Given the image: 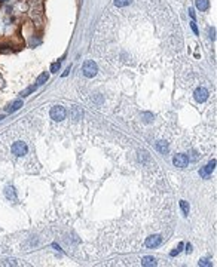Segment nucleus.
Returning a JSON list of instances; mask_svg holds the SVG:
<instances>
[{
    "instance_id": "nucleus-3",
    "label": "nucleus",
    "mask_w": 217,
    "mask_h": 267,
    "mask_svg": "<svg viewBox=\"0 0 217 267\" xmlns=\"http://www.w3.org/2000/svg\"><path fill=\"white\" fill-rule=\"evenodd\" d=\"M27 151H28V148H27V144L22 141H17L12 144V153L15 154V156H24V154H27Z\"/></svg>"
},
{
    "instance_id": "nucleus-18",
    "label": "nucleus",
    "mask_w": 217,
    "mask_h": 267,
    "mask_svg": "<svg viewBox=\"0 0 217 267\" xmlns=\"http://www.w3.org/2000/svg\"><path fill=\"white\" fill-rule=\"evenodd\" d=\"M34 89H36V86H30V88H27L25 91H22V92H21V95H22V97H27V95H28V94H31Z\"/></svg>"
},
{
    "instance_id": "nucleus-9",
    "label": "nucleus",
    "mask_w": 217,
    "mask_h": 267,
    "mask_svg": "<svg viewBox=\"0 0 217 267\" xmlns=\"http://www.w3.org/2000/svg\"><path fill=\"white\" fill-rule=\"evenodd\" d=\"M195 3H196V8H198L201 12L207 11L208 6H210V2H208V0H195Z\"/></svg>"
},
{
    "instance_id": "nucleus-16",
    "label": "nucleus",
    "mask_w": 217,
    "mask_h": 267,
    "mask_svg": "<svg viewBox=\"0 0 217 267\" xmlns=\"http://www.w3.org/2000/svg\"><path fill=\"white\" fill-rule=\"evenodd\" d=\"M60 67H61V61H57V62H54V64L51 65V73H57V71L60 70Z\"/></svg>"
},
{
    "instance_id": "nucleus-11",
    "label": "nucleus",
    "mask_w": 217,
    "mask_h": 267,
    "mask_svg": "<svg viewBox=\"0 0 217 267\" xmlns=\"http://www.w3.org/2000/svg\"><path fill=\"white\" fill-rule=\"evenodd\" d=\"M48 79H49V74H48V73H42V74L37 77V80H36L37 86H42L43 83H46V82H48Z\"/></svg>"
},
{
    "instance_id": "nucleus-13",
    "label": "nucleus",
    "mask_w": 217,
    "mask_h": 267,
    "mask_svg": "<svg viewBox=\"0 0 217 267\" xmlns=\"http://www.w3.org/2000/svg\"><path fill=\"white\" fill-rule=\"evenodd\" d=\"M156 150L161 151V153H167L168 151V145L165 141H158L156 142Z\"/></svg>"
},
{
    "instance_id": "nucleus-1",
    "label": "nucleus",
    "mask_w": 217,
    "mask_h": 267,
    "mask_svg": "<svg viewBox=\"0 0 217 267\" xmlns=\"http://www.w3.org/2000/svg\"><path fill=\"white\" fill-rule=\"evenodd\" d=\"M97 71H98V67H97V64L94 62V61H85L83 62V65H82V73H83V76L85 77H94L95 74H97Z\"/></svg>"
},
{
    "instance_id": "nucleus-20",
    "label": "nucleus",
    "mask_w": 217,
    "mask_h": 267,
    "mask_svg": "<svg viewBox=\"0 0 217 267\" xmlns=\"http://www.w3.org/2000/svg\"><path fill=\"white\" fill-rule=\"evenodd\" d=\"M208 33H210V39H211V40H214V39H216V30H214V27H210V28H208Z\"/></svg>"
},
{
    "instance_id": "nucleus-7",
    "label": "nucleus",
    "mask_w": 217,
    "mask_h": 267,
    "mask_svg": "<svg viewBox=\"0 0 217 267\" xmlns=\"http://www.w3.org/2000/svg\"><path fill=\"white\" fill-rule=\"evenodd\" d=\"M214 168H216V160L213 159L211 162H208L207 166H204L202 169H199V175H201V177H207V175H210V174L214 171Z\"/></svg>"
},
{
    "instance_id": "nucleus-19",
    "label": "nucleus",
    "mask_w": 217,
    "mask_h": 267,
    "mask_svg": "<svg viewBox=\"0 0 217 267\" xmlns=\"http://www.w3.org/2000/svg\"><path fill=\"white\" fill-rule=\"evenodd\" d=\"M199 266H213V263H211V261H210V260H207V258H204V260H201V261H199Z\"/></svg>"
},
{
    "instance_id": "nucleus-5",
    "label": "nucleus",
    "mask_w": 217,
    "mask_h": 267,
    "mask_svg": "<svg viewBox=\"0 0 217 267\" xmlns=\"http://www.w3.org/2000/svg\"><path fill=\"white\" fill-rule=\"evenodd\" d=\"M161 242H162V237L159 234H153V236H149L146 239V246L147 248H156V246L161 245Z\"/></svg>"
},
{
    "instance_id": "nucleus-17",
    "label": "nucleus",
    "mask_w": 217,
    "mask_h": 267,
    "mask_svg": "<svg viewBox=\"0 0 217 267\" xmlns=\"http://www.w3.org/2000/svg\"><path fill=\"white\" fill-rule=\"evenodd\" d=\"M181 248H183V243H179V246H177V248L174 249V251H171V254H170V255H171V257H176L177 254H180Z\"/></svg>"
},
{
    "instance_id": "nucleus-22",
    "label": "nucleus",
    "mask_w": 217,
    "mask_h": 267,
    "mask_svg": "<svg viewBox=\"0 0 217 267\" xmlns=\"http://www.w3.org/2000/svg\"><path fill=\"white\" fill-rule=\"evenodd\" d=\"M189 15H190V18H192V21H195V12H193V9H189Z\"/></svg>"
},
{
    "instance_id": "nucleus-6",
    "label": "nucleus",
    "mask_w": 217,
    "mask_h": 267,
    "mask_svg": "<svg viewBox=\"0 0 217 267\" xmlns=\"http://www.w3.org/2000/svg\"><path fill=\"white\" fill-rule=\"evenodd\" d=\"M193 97L198 103H204L207 98H208V91L205 88H196L195 92H193Z\"/></svg>"
},
{
    "instance_id": "nucleus-21",
    "label": "nucleus",
    "mask_w": 217,
    "mask_h": 267,
    "mask_svg": "<svg viewBox=\"0 0 217 267\" xmlns=\"http://www.w3.org/2000/svg\"><path fill=\"white\" fill-rule=\"evenodd\" d=\"M190 27H192V30H193V33H195V34H198V27H196V24H195V21H192V22H190Z\"/></svg>"
},
{
    "instance_id": "nucleus-4",
    "label": "nucleus",
    "mask_w": 217,
    "mask_h": 267,
    "mask_svg": "<svg viewBox=\"0 0 217 267\" xmlns=\"http://www.w3.org/2000/svg\"><path fill=\"white\" fill-rule=\"evenodd\" d=\"M173 163H174L177 168H186L187 163H189V157H187L186 154H183V153H179V154H176V156L173 157Z\"/></svg>"
},
{
    "instance_id": "nucleus-23",
    "label": "nucleus",
    "mask_w": 217,
    "mask_h": 267,
    "mask_svg": "<svg viewBox=\"0 0 217 267\" xmlns=\"http://www.w3.org/2000/svg\"><path fill=\"white\" fill-rule=\"evenodd\" d=\"M186 252H187V254H189V252H190V251H192V245H190V243H187V246H186Z\"/></svg>"
},
{
    "instance_id": "nucleus-2",
    "label": "nucleus",
    "mask_w": 217,
    "mask_h": 267,
    "mask_svg": "<svg viewBox=\"0 0 217 267\" xmlns=\"http://www.w3.org/2000/svg\"><path fill=\"white\" fill-rule=\"evenodd\" d=\"M51 119L55 122H61L66 119V108L63 106H54L51 108Z\"/></svg>"
},
{
    "instance_id": "nucleus-15",
    "label": "nucleus",
    "mask_w": 217,
    "mask_h": 267,
    "mask_svg": "<svg viewBox=\"0 0 217 267\" xmlns=\"http://www.w3.org/2000/svg\"><path fill=\"white\" fill-rule=\"evenodd\" d=\"M132 0H115V6L118 8H124V6H128Z\"/></svg>"
},
{
    "instance_id": "nucleus-14",
    "label": "nucleus",
    "mask_w": 217,
    "mask_h": 267,
    "mask_svg": "<svg viewBox=\"0 0 217 267\" xmlns=\"http://www.w3.org/2000/svg\"><path fill=\"white\" fill-rule=\"evenodd\" d=\"M180 208H181V212L184 217H187L189 215V202H186V200H180Z\"/></svg>"
},
{
    "instance_id": "nucleus-12",
    "label": "nucleus",
    "mask_w": 217,
    "mask_h": 267,
    "mask_svg": "<svg viewBox=\"0 0 217 267\" xmlns=\"http://www.w3.org/2000/svg\"><path fill=\"white\" fill-rule=\"evenodd\" d=\"M141 264L143 266H156V260L153 257H144L141 260Z\"/></svg>"
},
{
    "instance_id": "nucleus-8",
    "label": "nucleus",
    "mask_w": 217,
    "mask_h": 267,
    "mask_svg": "<svg viewBox=\"0 0 217 267\" xmlns=\"http://www.w3.org/2000/svg\"><path fill=\"white\" fill-rule=\"evenodd\" d=\"M5 196H6L8 200L17 202V193H15V189H14L12 186H8V187L5 189Z\"/></svg>"
},
{
    "instance_id": "nucleus-10",
    "label": "nucleus",
    "mask_w": 217,
    "mask_h": 267,
    "mask_svg": "<svg viewBox=\"0 0 217 267\" xmlns=\"http://www.w3.org/2000/svg\"><path fill=\"white\" fill-rule=\"evenodd\" d=\"M21 107H22V101H21V100H17V101H14L11 106L8 107V113H14V111L19 110Z\"/></svg>"
}]
</instances>
